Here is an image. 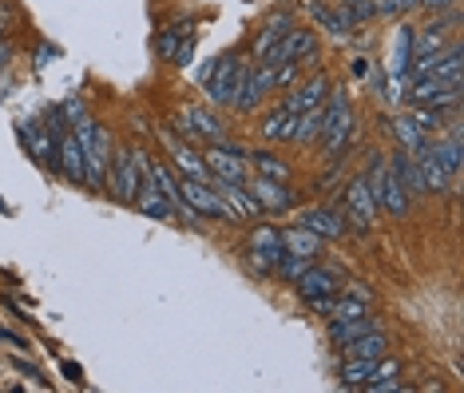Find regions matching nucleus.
<instances>
[{
	"mask_svg": "<svg viewBox=\"0 0 464 393\" xmlns=\"http://www.w3.org/2000/svg\"><path fill=\"white\" fill-rule=\"evenodd\" d=\"M365 183H369V195H374L377 211H385L389 218H405V215H409V195H405L401 175L389 167V155H377V159L369 163Z\"/></svg>",
	"mask_w": 464,
	"mask_h": 393,
	"instance_id": "f257e3e1",
	"label": "nucleus"
},
{
	"mask_svg": "<svg viewBox=\"0 0 464 393\" xmlns=\"http://www.w3.org/2000/svg\"><path fill=\"white\" fill-rule=\"evenodd\" d=\"M72 135L83 148V163H88V187H107V163H111V135L96 120H76Z\"/></svg>",
	"mask_w": 464,
	"mask_h": 393,
	"instance_id": "f03ea898",
	"label": "nucleus"
},
{
	"mask_svg": "<svg viewBox=\"0 0 464 393\" xmlns=\"http://www.w3.org/2000/svg\"><path fill=\"white\" fill-rule=\"evenodd\" d=\"M147 183V155L143 151H111L107 163V191L119 203H135L139 187Z\"/></svg>",
	"mask_w": 464,
	"mask_h": 393,
	"instance_id": "7ed1b4c3",
	"label": "nucleus"
},
{
	"mask_svg": "<svg viewBox=\"0 0 464 393\" xmlns=\"http://www.w3.org/2000/svg\"><path fill=\"white\" fill-rule=\"evenodd\" d=\"M349 132H354V112H349V99H346V91H330L326 96V104H322V151L330 155H338V151H346V143H349Z\"/></svg>",
	"mask_w": 464,
	"mask_h": 393,
	"instance_id": "20e7f679",
	"label": "nucleus"
},
{
	"mask_svg": "<svg viewBox=\"0 0 464 393\" xmlns=\"http://www.w3.org/2000/svg\"><path fill=\"white\" fill-rule=\"evenodd\" d=\"M243 251H246V259L254 262V270L271 274L278 262H282V254H286L282 231H278V226H266V223H254L250 226V235H246V243H243Z\"/></svg>",
	"mask_w": 464,
	"mask_h": 393,
	"instance_id": "39448f33",
	"label": "nucleus"
},
{
	"mask_svg": "<svg viewBox=\"0 0 464 393\" xmlns=\"http://www.w3.org/2000/svg\"><path fill=\"white\" fill-rule=\"evenodd\" d=\"M202 163H207L211 175H215V179H227V183H246V175H250L246 148H238V143H230V140L211 143V151L202 155Z\"/></svg>",
	"mask_w": 464,
	"mask_h": 393,
	"instance_id": "423d86ee",
	"label": "nucleus"
},
{
	"mask_svg": "<svg viewBox=\"0 0 464 393\" xmlns=\"http://www.w3.org/2000/svg\"><path fill=\"white\" fill-rule=\"evenodd\" d=\"M310 56H318V32H314V29H290L271 52H266L262 64L282 68V64H302V60H310Z\"/></svg>",
	"mask_w": 464,
	"mask_h": 393,
	"instance_id": "0eeeda50",
	"label": "nucleus"
},
{
	"mask_svg": "<svg viewBox=\"0 0 464 393\" xmlns=\"http://www.w3.org/2000/svg\"><path fill=\"white\" fill-rule=\"evenodd\" d=\"M385 373H397V362H385V358H346L338 370V381L346 389H365V381L374 378H385Z\"/></svg>",
	"mask_w": 464,
	"mask_h": 393,
	"instance_id": "6e6552de",
	"label": "nucleus"
},
{
	"mask_svg": "<svg viewBox=\"0 0 464 393\" xmlns=\"http://www.w3.org/2000/svg\"><path fill=\"white\" fill-rule=\"evenodd\" d=\"M211 187H215L219 195L227 199V207L238 215V223H246V218H250V223H258V218L266 215L262 203H258V199L250 195L246 183H227V179H215V175H211Z\"/></svg>",
	"mask_w": 464,
	"mask_h": 393,
	"instance_id": "1a4fd4ad",
	"label": "nucleus"
},
{
	"mask_svg": "<svg viewBox=\"0 0 464 393\" xmlns=\"http://www.w3.org/2000/svg\"><path fill=\"white\" fill-rule=\"evenodd\" d=\"M238 68H243V60L238 56H219V64L211 68V76L202 80L207 84V99L211 104H230V96H235V84H238Z\"/></svg>",
	"mask_w": 464,
	"mask_h": 393,
	"instance_id": "9d476101",
	"label": "nucleus"
},
{
	"mask_svg": "<svg viewBox=\"0 0 464 393\" xmlns=\"http://www.w3.org/2000/svg\"><path fill=\"white\" fill-rule=\"evenodd\" d=\"M405 96L425 107H449V104H460V84H444L437 76H421V80H413V88Z\"/></svg>",
	"mask_w": 464,
	"mask_h": 393,
	"instance_id": "9b49d317",
	"label": "nucleus"
},
{
	"mask_svg": "<svg viewBox=\"0 0 464 393\" xmlns=\"http://www.w3.org/2000/svg\"><path fill=\"white\" fill-rule=\"evenodd\" d=\"M346 218L357 226V231H369V226H374L377 203H374V195H369L365 175H357V179L346 187Z\"/></svg>",
	"mask_w": 464,
	"mask_h": 393,
	"instance_id": "f8f14e48",
	"label": "nucleus"
},
{
	"mask_svg": "<svg viewBox=\"0 0 464 393\" xmlns=\"http://www.w3.org/2000/svg\"><path fill=\"white\" fill-rule=\"evenodd\" d=\"M413 159H417V167H421V179H425V195H444V191H452V179H449V171H444V163H441V155L433 143H425L421 151H409Z\"/></svg>",
	"mask_w": 464,
	"mask_h": 393,
	"instance_id": "ddd939ff",
	"label": "nucleus"
},
{
	"mask_svg": "<svg viewBox=\"0 0 464 393\" xmlns=\"http://www.w3.org/2000/svg\"><path fill=\"white\" fill-rule=\"evenodd\" d=\"M326 96H330V76H326V72H314L305 84H298L290 96H286L282 107L298 115V112H310V107H322V104H326Z\"/></svg>",
	"mask_w": 464,
	"mask_h": 393,
	"instance_id": "4468645a",
	"label": "nucleus"
},
{
	"mask_svg": "<svg viewBox=\"0 0 464 393\" xmlns=\"http://www.w3.org/2000/svg\"><path fill=\"white\" fill-rule=\"evenodd\" d=\"M250 195L262 203V211H290L294 203H298V195H294L286 183H278V179H250Z\"/></svg>",
	"mask_w": 464,
	"mask_h": 393,
	"instance_id": "2eb2a0df",
	"label": "nucleus"
},
{
	"mask_svg": "<svg viewBox=\"0 0 464 393\" xmlns=\"http://www.w3.org/2000/svg\"><path fill=\"white\" fill-rule=\"evenodd\" d=\"M60 171L68 183H76V187H83L88 183V163H83V148H80V140L72 132H64L60 135Z\"/></svg>",
	"mask_w": 464,
	"mask_h": 393,
	"instance_id": "dca6fc26",
	"label": "nucleus"
},
{
	"mask_svg": "<svg viewBox=\"0 0 464 393\" xmlns=\"http://www.w3.org/2000/svg\"><path fill=\"white\" fill-rule=\"evenodd\" d=\"M305 8H310V21L318 24V29H326L333 40H346V36L354 32V21H349L346 8H326L322 0H305Z\"/></svg>",
	"mask_w": 464,
	"mask_h": 393,
	"instance_id": "f3484780",
	"label": "nucleus"
},
{
	"mask_svg": "<svg viewBox=\"0 0 464 393\" xmlns=\"http://www.w3.org/2000/svg\"><path fill=\"white\" fill-rule=\"evenodd\" d=\"M298 223L305 226V231H314L318 239H341L346 235V218H341L338 211H330V207H310V211L298 215Z\"/></svg>",
	"mask_w": 464,
	"mask_h": 393,
	"instance_id": "a211bd4d",
	"label": "nucleus"
},
{
	"mask_svg": "<svg viewBox=\"0 0 464 393\" xmlns=\"http://www.w3.org/2000/svg\"><path fill=\"white\" fill-rule=\"evenodd\" d=\"M338 282H341L338 270H326V267H318V262H310L294 286H298V295L305 303V298H318V295H338Z\"/></svg>",
	"mask_w": 464,
	"mask_h": 393,
	"instance_id": "6ab92c4d",
	"label": "nucleus"
},
{
	"mask_svg": "<svg viewBox=\"0 0 464 393\" xmlns=\"http://www.w3.org/2000/svg\"><path fill=\"white\" fill-rule=\"evenodd\" d=\"M132 207H135V211L143 215V218H159V223H171V218H175L171 199H167L151 179H147L143 187H139V195H135V203H132Z\"/></svg>",
	"mask_w": 464,
	"mask_h": 393,
	"instance_id": "aec40b11",
	"label": "nucleus"
},
{
	"mask_svg": "<svg viewBox=\"0 0 464 393\" xmlns=\"http://www.w3.org/2000/svg\"><path fill=\"white\" fill-rule=\"evenodd\" d=\"M290 29H294V16L286 13V8H282V13H274L271 21L262 24V32L254 36V48H250V52H254V64H262V60H266V52H271L274 44L282 40V36L290 32Z\"/></svg>",
	"mask_w": 464,
	"mask_h": 393,
	"instance_id": "412c9836",
	"label": "nucleus"
},
{
	"mask_svg": "<svg viewBox=\"0 0 464 393\" xmlns=\"http://www.w3.org/2000/svg\"><path fill=\"white\" fill-rule=\"evenodd\" d=\"M183 115L191 120V127H194V135H199V140H207V143H222V140H227V127H222V120L211 112V107L187 104V107H183Z\"/></svg>",
	"mask_w": 464,
	"mask_h": 393,
	"instance_id": "4be33fe9",
	"label": "nucleus"
},
{
	"mask_svg": "<svg viewBox=\"0 0 464 393\" xmlns=\"http://www.w3.org/2000/svg\"><path fill=\"white\" fill-rule=\"evenodd\" d=\"M322 243L326 239H318L314 231H305V226H286L282 231V246H286V254H298V259H310V262H318V254H322Z\"/></svg>",
	"mask_w": 464,
	"mask_h": 393,
	"instance_id": "5701e85b",
	"label": "nucleus"
},
{
	"mask_svg": "<svg viewBox=\"0 0 464 393\" xmlns=\"http://www.w3.org/2000/svg\"><path fill=\"white\" fill-rule=\"evenodd\" d=\"M258 88H254V64H243L238 68V84H235V96H230V107H235L238 115H246V112H254L258 107Z\"/></svg>",
	"mask_w": 464,
	"mask_h": 393,
	"instance_id": "b1692460",
	"label": "nucleus"
},
{
	"mask_svg": "<svg viewBox=\"0 0 464 393\" xmlns=\"http://www.w3.org/2000/svg\"><path fill=\"white\" fill-rule=\"evenodd\" d=\"M167 148H171V159H175V167L183 171V179H211L207 163H202V155H194L191 143L171 140V143H167Z\"/></svg>",
	"mask_w": 464,
	"mask_h": 393,
	"instance_id": "393cba45",
	"label": "nucleus"
},
{
	"mask_svg": "<svg viewBox=\"0 0 464 393\" xmlns=\"http://www.w3.org/2000/svg\"><path fill=\"white\" fill-rule=\"evenodd\" d=\"M369 330H382V322H377L374 314L354 318V322H330V326H326V334H330V342H333V346H346V342H354V337L369 334Z\"/></svg>",
	"mask_w": 464,
	"mask_h": 393,
	"instance_id": "a878e982",
	"label": "nucleus"
},
{
	"mask_svg": "<svg viewBox=\"0 0 464 393\" xmlns=\"http://www.w3.org/2000/svg\"><path fill=\"white\" fill-rule=\"evenodd\" d=\"M389 127H393V135H397V143H401V151H421L425 143H429V132H421L413 115H397V120L389 124Z\"/></svg>",
	"mask_w": 464,
	"mask_h": 393,
	"instance_id": "bb28decb",
	"label": "nucleus"
},
{
	"mask_svg": "<svg viewBox=\"0 0 464 393\" xmlns=\"http://www.w3.org/2000/svg\"><path fill=\"white\" fill-rule=\"evenodd\" d=\"M250 167H254L262 179H278V183L290 179V163L274 151H250Z\"/></svg>",
	"mask_w": 464,
	"mask_h": 393,
	"instance_id": "cd10ccee",
	"label": "nucleus"
},
{
	"mask_svg": "<svg viewBox=\"0 0 464 393\" xmlns=\"http://www.w3.org/2000/svg\"><path fill=\"white\" fill-rule=\"evenodd\" d=\"M385 334L382 330H369V334H361L354 337V342H346L341 350H346V358H385Z\"/></svg>",
	"mask_w": 464,
	"mask_h": 393,
	"instance_id": "c85d7f7f",
	"label": "nucleus"
},
{
	"mask_svg": "<svg viewBox=\"0 0 464 393\" xmlns=\"http://www.w3.org/2000/svg\"><path fill=\"white\" fill-rule=\"evenodd\" d=\"M290 132H294V112H286V107L278 104L274 112L262 120V140L266 143H286L290 140Z\"/></svg>",
	"mask_w": 464,
	"mask_h": 393,
	"instance_id": "c756f323",
	"label": "nucleus"
},
{
	"mask_svg": "<svg viewBox=\"0 0 464 393\" xmlns=\"http://www.w3.org/2000/svg\"><path fill=\"white\" fill-rule=\"evenodd\" d=\"M318 135H322V107H310V112H298V115H294L290 143H298V148H305V143H314Z\"/></svg>",
	"mask_w": 464,
	"mask_h": 393,
	"instance_id": "7c9ffc66",
	"label": "nucleus"
},
{
	"mask_svg": "<svg viewBox=\"0 0 464 393\" xmlns=\"http://www.w3.org/2000/svg\"><path fill=\"white\" fill-rule=\"evenodd\" d=\"M433 148H437L444 171H449V179H457V175H460V155H464V151H460V124H452V127H449V140H437Z\"/></svg>",
	"mask_w": 464,
	"mask_h": 393,
	"instance_id": "2f4dec72",
	"label": "nucleus"
},
{
	"mask_svg": "<svg viewBox=\"0 0 464 393\" xmlns=\"http://www.w3.org/2000/svg\"><path fill=\"white\" fill-rule=\"evenodd\" d=\"M369 314V303H361V298H354V295H333V303H330V310H326V318L330 322H354V318H365Z\"/></svg>",
	"mask_w": 464,
	"mask_h": 393,
	"instance_id": "473e14b6",
	"label": "nucleus"
},
{
	"mask_svg": "<svg viewBox=\"0 0 464 393\" xmlns=\"http://www.w3.org/2000/svg\"><path fill=\"white\" fill-rule=\"evenodd\" d=\"M413 120H417V127H421V132H441L444 127V112L441 107H425V104H413Z\"/></svg>",
	"mask_w": 464,
	"mask_h": 393,
	"instance_id": "72a5a7b5",
	"label": "nucleus"
},
{
	"mask_svg": "<svg viewBox=\"0 0 464 393\" xmlns=\"http://www.w3.org/2000/svg\"><path fill=\"white\" fill-rule=\"evenodd\" d=\"M183 24H175V29H167V32H159V40H155V48H159V56L163 60H175V52H179V44H183Z\"/></svg>",
	"mask_w": 464,
	"mask_h": 393,
	"instance_id": "f704fd0d",
	"label": "nucleus"
},
{
	"mask_svg": "<svg viewBox=\"0 0 464 393\" xmlns=\"http://www.w3.org/2000/svg\"><path fill=\"white\" fill-rule=\"evenodd\" d=\"M305 267H310V259H298V254H282V262H278V274H282L286 282H298L302 274H305Z\"/></svg>",
	"mask_w": 464,
	"mask_h": 393,
	"instance_id": "c9c22d12",
	"label": "nucleus"
},
{
	"mask_svg": "<svg viewBox=\"0 0 464 393\" xmlns=\"http://www.w3.org/2000/svg\"><path fill=\"white\" fill-rule=\"evenodd\" d=\"M417 0H374V16H385V21H393V16L401 13H413Z\"/></svg>",
	"mask_w": 464,
	"mask_h": 393,
	"instance_id": "e433bc0d",
	"label": "nucleus"
},
{
	"mask_svg": "<svg viewBox=\"0 0 464 393\" xmlns=\"http://www.w3.org/2000/svg\"><path fill=\"white\" fill-rule=\"evenodd\" d=\"M13 16H16L13 0H0V40H4V32L13 29Z\"/></svg>",
	"mask_w": 464,
	"mask_h": 393,
	"instance_id": "4c0bfd02",
	"label": "nucleus"
},
{
	"mask_svg": "<svg viewBox=\"0 0 464 393\" xmlns=\"http://www.w3.org/2000/svg\"><path fill=\"white\" fill-rule=\"evenodd\" d=\"M298 68L302 64H282V68H278V88H290L294 80H298Z\"/></svg>",
	"mask_w": 464,
	"mask_h": 393,
	"instance_id": "58836bf2",
	"label": "nucleus"
},
{
	"mask_svg": "<svg viewBox=\"0 0 464 393\" xmlns=\"http://www.w3.org/2000/svg\"><path fill=\"white\" fill-rule=\"evenodd\" d=\"M191 56H194V36H183V44H179L171 64H191Z\"/></svg>",
	"mask_w": 464,
	"mask_h": 393,
	"instance_id": "ea45409f",
	"label": "nucleus"
},
{
	"mask_svg": "<svg viewBox=\"0 0 464 393\" xmlns=\"http://www.w3.org/2000/svg\"><path fill=\"white\" fill-rule=\"evenodd\" d=\"M0 342H8L13 350H28V337H21L16 330H8V326H0Z\"/></svg>",
	"mask_w": 464,
	"mask_h": 393,
	"instance_id": "a19ab883",
	"label": "nucleus"
},
{
	"mask_svg": "<svg viewBox=\"0 0 464 393\" xmlns=\"http://www.w3.org/2000/svg\"><path fill=\"white\" fill-rule=\"evenodd\" d=\"M452 4H460V0H417V8H425V13H444Z\"/></svg>",
	"mask_w": 464,
	"mask_h": 393,
	"instance_id": "79ce46f5",
	"label": "nucleus"
},
{
	"mask_svg": "<svg viewBox=\"0 0 464 393\" xmlns=\"http://www.w3.org/2000/svg\"><path fill=\"white\" fill-rule=\"evenodd\" d=\"M60 370H64V378H68V381H76V386H83V381H88L76 362H60Z\"/></svg>",
	"mask_w": 464,
	"mask_h": 393,
	"instance_id": "37998d69",
	"label": "nucleus"
},
{
	"mask_svg": "<svg viewBox=\"0 0 464 393\" xmlns=\"http://www.w3.org/2000/svg\"><path fill=\"white\" fill-rule=\"evenodd\" d=\"M60 112H64V115H72V124H76V120H83V115H88V112H83V104H80V99H76V96H72V99H68V104H64V107H60Z\"/></svg>",
	"mask_w": 464,
	"mask_h": 393,
	"instance_id": "c03bdc74",
	"label": "nucleus"
},
{
	"mask_svg": "<svg viewBox=\"0 0 464 393\" xmlns=\"http://www.w3.org/2000/svg\"><path fill=\"white\" fill-rule=\"evenodd\" d=\"M52 56H60V48H52V44H40V52H36V64L44 68V64H48Z\"/></svg>",
	"mask_w": 464,
	"mask_h": 393,
	"instance_id": "a18cd8bd",
	"label": "nucleus"
},
{
	"mask_svg": "<svg viewBox=\"0 0 464 393\" xmlns=\"http://www.w3.org/2000/svg\"><path fill=\"white\" fill-rule=\"evenodd\" d=\"M369 84H374L377 96H385V68H374V76H369Z\"/></svg>",
	"mask_w": 464,
	"mask_h": 393,
	"instance_id": "49530a36",
	"label": "nucleus"
},
{
	"mask_svg": "<svg viewBox=\"0 0 464 393\" xmlns=\"http://www.w3.org/2000/svg\"><path fill=\"white\" fill-rule=\"evenodd\" d=\"M13 365H16V370H24V373H28V378H40V370H36V365H32V362H24V358H16Z\"/></svg>",
	"mask_w": 464,
	"mask_h": 393,
	"instance_id": "de8ad7c7",
	"label": "nucleus"
},
{
	"mask_svg": "<svg viewBox=\"0 0 464 393\" xmlns=\"http://www.w3.org/2000/svg\"><path fill=\"white\" fill-rule=\"evenodd\" d=\"M8 60H13V44L0 40V72H4V64H8Z\"/></svg>",
	"mask_w": 464,
	"mask_h": 393,
	"instance_id": "09e8293b",
	"label": "nucleus"
},
{
	"mask_svg": "<svg viewBox=\"0 0 464 393\" xmlns=\"http://www.w3.org/2000/svg\"><path fill=\"white\" fill-rule=\"evenodd\" d=\"M349 295L361 298V303H369V290H365V286H349Z\"/></svg>",
	"mask_w": 464,
	"mask_h": 393,
	"instance_id": "8fccbe9b",
	"label": "nucleus"
}]
</instances>
